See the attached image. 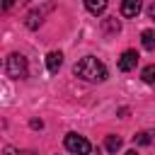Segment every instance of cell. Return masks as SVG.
<instances>
[{
  "label": "cell",
  "instance_id": "1",
  "mask_svg": "<svg viewBox=\"0 0 155 155\" xmlns=\"http://www.w3.org/2000/svg\"><path fill=\"white\" fill-rule=\"evenodd\" d=\"M73 70H75L78 78H82V80H87V82H102V80L107 78V68H104V63L97 61L94 56H85L82 61L75 63Z\"/></svg>",
  "mask_w": 155,
  "mask_h": 155
},
{
  "label": "cell",
  "instance_id": "2",
  "mask_svg": "<svg viewBox=\"0 0 155 155\" xmlns=\"http://www.w3.org/2000/svg\"><path fill=\"white\" fill-rule=\"evenodd\" d=\"M27 73H29L27 58L22 53H10L7 56V75L12 80H22V78H27Z\"/></svg>",
  "mask_w": 155,
  "mask_h": 155
},
{
  "label": "cell",
  "instance_id": "3",
  "mask_svg": "<svg viewBox=\"0 0 155 155\" xmlns=\"http://www.w3.org/2000/svg\"><path fill=\"white\" fill-rule=\"evenodd\" d=\"M65 148L73 155H90L92 153V143L85 136H78V133H68L65 136Z\"/></svg>",
  "mask_w": 155,
  "mask_h": 155
},
{
  "label": "cell",
  "instance_id": "4",
  "mask_svg": "<svg viewBox=\"0 0 155 155\" xmlns=\"http://www.w3.org/2000/svg\"><path fill=\"white\" fill-rule=\"evenodd\" d=\"M136 65H138V53H136L133 48L124 51V53H121V58H119V70L128 73V70H133Z\"/></svg>",
  "mask_w": 155,
  "mask_h": 155
},
{
  "label": "cell",
  "instance_id": "5",
  "mask_svg": "<svg viewBox=\"0 0 155 155\" xmlns=\"http://www.w3.org/2000/svg\"><path fill=\"white\" fill-rule=\"evenodd\" d=\"M140 10H143L140 0H121V15L124 17H136Z\"/></svg>",
  "mask_w": 155,
  "mask_h": 155
},
{
  "label": "cell",
  "instance_id": "6",
  "mask_svg": "<svg viewBox=\"0 0 155 155\" xmlns=\"http://www.w3.org/2000/svg\"><path fill=\"white\" fill-rule=\"evenodd\" d=\"M61 65H63V53H61V51H51V53L46 56V68H48V73H58Z\"/></svg>",
  "mask_w": 155,
  "mask_h": 155
},
{
  "label": "cell",
  "instance_id": "7",
  "mask_svg": "<svg viewBox=\"0 0 155 155\" xmlns=\"http://www.w3.org/2000/svg\"><path fill=\"white\" fill-rule=\"evenodd\" d=\"M85 7H87V12H92V15H102V12L107 10V0H85Z\"/></svg>",
  "mask_w": 155,
  "mask_h": 155
},
{
  "label": "cell",
  "instance_id": "8",
  "mask_svg": "<svg viewBox=\"0 0 155 155\" xmlns=\"http://www.w3.org/2000/svg\"><path fill=\"white\" fill-rule=\"evenodd\" d=\"M140 44H143V48L153 51V48H155V31H153V29H145V31L140 34Z\"/></svg>",
  "mask_w": 155,
  "mask_h": 155
},
{
  "label": "cell",
  "instance_id": "9",
  "mask_svg": "<svg viewBox=\"0 0 155 155\" xmlns=\"http://www.w3.org/2000/svg\"><path fill=\"white\" fill-rule=\"evenodd\" d=\"M104 145H107L109 153H116V150H121V138H119V136H107Z\"/></svg>",
  "mask_w": 155,
  "mask_h": 155
},
{
  "label": "cell",
  "instance_id": "10",
  "mask_svg": "<svg viewBox=\"0 0 155 155\" xmlns=\"http://www.w3.org/2000/svg\"><path fill=\"white\" fill-rule=\"evenodd\" d=\"M39 24H41V12H39V10L29 12V17H27V27H29V29H36Z\"/></svg>",
  "mask_w": 155,
  "mask_h": 155
},
{
  "label": "cell",
  "instance_id": "11",
  "mask_svg": "<svg viewBox=\"0 0 155 155\" xmlns=\"http://www.w3.org/2000/svg\"><path fill=\"white\" fill-rule=\"evenodd\" d=\"M140 78H143V82H148V85H153V82H155V65H148V68H143V73H140Z\"/></svg>",
  "mask_w": 155,
  "mask_h": 155
},
{
  "label": "cell",
  "instance_id": "12",
  "mask_svg": "<svg viewBox=\"0 0 155 155\" xmlns=\"http://www.w3.org/2000/svg\"><path fill=\"white\" fill-rule=\"evenodd\" d=\"M104 29H107V31H119V29H121V24L116 22V17H109V19L104 22Z\"/></svg>",
  "mask_w": 155,
  "mask_h": 155
},
{
  "label": "cell",
  "instance_id": "13",
  "mask_svg": "<svg viewBox=\"0 0 155 155\" xmlns=\"http://www.w3.org/2000/svg\"><path fill=\"white\" fill-rule=\"evenodd\" d=\"M136 143H138V145H148V143H150V133H138V136H136Z\"/></svg>",
  "mask_w": 155,
  "mask_h": 155
},
{
  "label": "cell",
  "instance_id": "14",
  "mask_svg": "<svg viewBox=\"0 0 155 155\" xmlns=\"http://www.w3.org/2000/svg\"><path fill=\"white\" fill-rule=\"evenodd\" d=\"M15 2H17V0H0V10H10Z\"/></svg>",
  "mask_w": 155,
  "mask_h": 155
},
{
  "label": "cell",
  "instance_id": "15",
  "mask_svg": "<svg viewBox=\"0 0 155 155\" xmlns=\"http://www.w3.org/2000/svg\"><path fill=\"white\" fill-rule=\"evenodd\" d=\"M148 15H150V19H155V2L148 7Z\"/></svg>",
  "mask_w": 155,
  "mask_h": 155
},
{
  "label": "cell",
  "instance_id": "16",
  "mask_svg": "<svg viewBox=\"0 0 155 155\" xmlns=\"http://www.w3.org/2000/svg\"><path fill=\"white\" fill-rule=\"evenodd\" d=\"M5 155H19V153H17L15 148H5Z\"/></svg>",
  "mask_w": 155,
  "mask_h": 155
},
{
  "label": "cell",
  "instance_id": "17",
  "mask_svg": "<svg viewBox=\"0 0 155 155\" xmlns=\"http://www.w3.org/2000/svg\"><path fill=\"white\" fill-rule=\"evenodd\" d=\"M126 155H138V153L136 150H126Z\"/></svg>",
  "mask_w": 155,
  "mask_h": 155
}]
</instances>
